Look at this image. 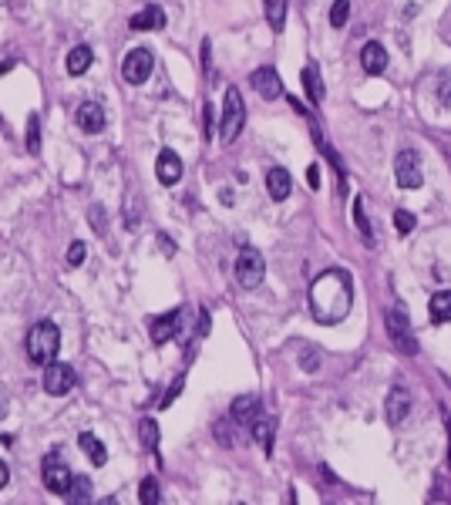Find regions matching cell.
Instances as JSON below:
<instances>
[{
	"mask_svg": "<svg viewBox=\"0 0 451 505\" xmlns=\"http://www.w3.org/2000/svg\"><path fill=\"white\" fill-rule=\"evenodd\" d=\"M361 68H364L368 75H381V71L387 68V51H384V44H377V40H368V44H364V51H361Z\"/></svg>",
	"mask_w": 451,
	"mask_h": 505,
	"instance_id": "cell-16",
	"label": "cell"
},
{
	"mask_svg": "<svg viewBox=\"0 0 451 505\" xmlns=\"http://www.w3.org/2000/svg\"><path fill=\"white\" fill-rule=\"evenodd\" d=\"M384 327H387V337L394 341V347L404 350V354H417V337L411 330V320L404 307H391L384 313Z\"/></svg>",
	"mask_w": 451,
	"mask_h": 505,
	"instance_id": "cell-4",
	"label": "cell"
},
{
	"mask_svg": "<svg viewBox=\"0 0 451 505\" xmlns=\"http://www.w3.org/2000/svg\"><path fill=\"white\" fill-rule=\"evenodd\" d=\"M428 317H431V323H448V320H451V293H448V290H441V293H435V297H431V304H428Z\"/></svg>",
	"mask_w": 451,
	"mask_h": 505,
	"instance_id": "cell-22",
	"label": "cell"
},
{
	"mask_svg": "<svg viewBox=\"0 0 451 505\" xmlns=\"http://www.w3.org/2000/svg\"><path fill=\"white\" fill-rule=\"evenodd\" d=\"M75 118H78L81 132H88V135H98V132H105V125H108L105 108H101V105H94V101H84L81 108L75 112Z\"/></svg>",
	"mask_w": 451,
	"mask_h": 505,
	"instance_id": "cell-13",
	"label": "cell"
},
{
	"mask_svg": "<svg viewBox=\"0 0 451 505\" xmlns=\"http://www.w3.org/2000/svg\"><path fill=\"white\" fill-rule=\"evenodd\" d=\"M179 323H182V310H168L165 317L152 320V341L155 344H168L179 334Z\"/></svg>",
	"mask_w": 451,
	"mask_h": 505,
	"instance_id": "cell-14",
	"label": "cell"
},
{
	"mask_svg": "<svg viewBox=\"0 0 451 505\" xmlns=\"http://www.w3.org/2000/svg\"><path fill=\"white\" fill-rule=\"evenodd\" d=\"M182 384H185V378H175V381H172V388L165 391V397H162V404H159V408H168V404H172V401H175V397H179V394H182Z\"/></svg>",
	"mask_w": 451,
	"mask_h": 505,
	"instance_id": "cell-34",
	"label": "cell"
},
{
	"mask_svg": "<svg viewBox=\"0 0 451 505\" xmlns=\"http://www.w3.org/2000/svg\"><path fill=\"white\" fill-rule=\"evenodd\" d=\"M249 431H253V438L259 441V448L270 455L273 452V434H276V421L273 418H263V415H256L253 421H249Z\"/></svg>",
	"mask_w": 451,
	"mask_h": 505,
	"instance_id": "cell-20",
	"label": "cell"
},
{
	"mask_svg": "<svg viewBox=\"0 0 451 505\" xmlns=\"http://www.w3.org/2000/svg\"><path fill=\"white\" fill-rule=\"evenodd\" d=\"M209 51H212V44H209V38L203 40V71L209 75V68H212V58H209Z\"/></svg>",
	"mask_w": 451,
	"mask_h": 505,
	"instance_id": "cell-38",
	"label": "cell"
},
{
	"mask_svg": "<svg viewBox=\"0 0 451 505\" xmlns=\"http://www.w3.org/2000/svg\"><path fill=\"white\" fill-rule=\"evenodd\" d=\"M263 7H266V21H270L273 34H280L287 24V0H263Z\"/></svg>",
	"mask_w": 451,
	"mask_h": 505,
	"instance_id": "cell-24",
	"label": "cell"
},
{
	"mask_svg": "<svg viewBox=\"0 0 451 505\" xmlns=\"http://www.w3.org/2000/svg\"><path fill=\"white\" fill-rule=\"evenodd\" d=\"M7 482H10V468H7V462L0 458V489H3Z\"/></svg>",
	"mask_w": 451,
	"mask_h": 505,
	"instance_id": "cell-39",
	"label": "cell"
},
{
	"mask_svg": "<svg viewBox=\"0 0 451 505\" xmlns=\"http://www.w3.org/2000/svg\"><path fill=\"white\" fill-rule=\"evenodd\" d=\"M152 68H155L152 51H149V47H131L122 61V78L128 81V84H145L149 75H152Z\"/></svg>",
	"mask_w": 451,
	"mask_h": 505,
	"instance_id": "cell-6",
	"label": "cell"
},
{
	"mask_svg": "<svg viewBox=\"0 0 451 505\" xmlns=\"http://www.w3.org/2000/svg\"><path fill=\"white\" fill-rule=\"evenodd\" d=\"M263 276H266V260H263V253L253 249V246H246V249L240 253V260H236V283H240L243 290H256V286L263 283Z\"/></svg>",
	"mask_w": 451,
	"mask_h": 505,
	"instance_id": "cell-5",
	"label": "cell"
},
{
	"mask_svg": "<svg viewBox=\"0 0 451 505\" xmlns=\"http://www.w3.org/2000/svg\"><path fill=\"white\" fill-rule=\"evenodd\" d=\"M411 408H414V397H411V391L404 388V384H394V388L387 391V401H384V418H387V425H401L411 415Z\"/></svg>",
	"mask_w": 451,
	"mask_h": 505,
	"instance_id": "cell-9",
	"label": "cell"
},
{
	"mask_svg": "<svg viewBox=\"0 0 451 505\" xmlns=\"http://www.w3.org/2000/svg\"><path fill=\"white\" fill-rule=\"evenodd\" d=\"M88 216H91V226H94V233L105 236V209H101V206H91V212H88Z\"/></svg>",
	"mask_w": 451,
	"mask_h": 505,
	"instance_id": "cell-35",
	"label": "cell"
},
{
	"mask_svg": "<svg viewBox=\"0 0 451 505\" xmlns=\"http://www.w3.org/2000/svg\"><path fill=\"white\" fill-rule=\"evenodd\" d=\"M78 445H81V452H84V455L91 458V465H105L108 452H105V445H101V438H98V434H91V431H81Z\"/></svg>",
	"mask_w": 451,
	"mask_h": 505,
	"instance_id": "cell-21",
	"label": "cell"
},
{
	"mask_svg": "<svg viewBox=\"0 0 451 505\" xmlns=\"http://www.w3.org/2000/svg\"><path fill=\"white\" fill-rule=\"evenodd\" d=\"M57 350H61V330H57V323H51V320L34 323L31 334H27V360L44 367V364H51L57 357Z\"/></svg>",
	"mask_w": 451,
	"mask_h": 505,
	"instance_id": "cell-2",
	"label": "cell"
},
{
	"mask_svg": "<svg viewBox=\"0 0 451 505\" xmlns=\"http://www.w3.org/2000/svg\"><path fill=\"white\" fill-rule=\"evenodd\" d=\"M138 434H142V448L152 452V455H159V425L152 418H142L138 421Z\"/></svg>",
	"mask_w": 451,
	"mask_h": 505,
	"instance_id": "cell-25",
	"label": "cell"
},
{
	"mask_svg": "<svg viewBox=\"0 0 451 505\" xmlns=\"http://www.w3.org/2000/svg\"><path fill=\"white\" fill-rule=\"evenodd\" d=\"M71 502H88L91 499V482L88 478H71V485H68V492H64Z\"/></svg>",
	"mask_w": 451,
	"mask_h": 505,
	"instance_id": "cell-28",
	"label": "cell"
},
{
	"mask_svg": "<svg viewBox=\"0 0 451 505\" xmlns=\"http://www.w3.org/2000/svg\"><path fill=\"white\" fill-rule=\"evenodd\" d=\"M249 84L259 91V98H266V101H276L280 95H283V81L276 75V68H256L253 75H249Z\"/></svg>",
	"mask_w": 451,
	"mask_h": 505,
	"instance_id": "cell-11",
	"label": "cell"
},
{
	"mask_svg": "<svg viewBox=\"0 0 451 505\" xmlns=\"http://www.w3.org/2000/svg\"><path fill=\"white\" fill-rule=\"evenodd\" d=\"M91 61H94L91 47L81 44V47H75V51L68 54V64H64V68H68V75H75V78H78V75H84V71L91 68Z\"/></svg>",
	"mask_w": 451,
	"mask_h": 505,
	"instance_id": "cell-23",
	"label": "cell"
},
{
	"mask_svg": "<svg viewBox=\"0 0 451 505\" xmlns=\"http://www.w3.org/2000/svg\"><path fill=\"white\" fill-rule=\"evenodd\" d=\"M41 478H44V485H47V492H54V495H64L68 485H71V471H68V465L57 455H47L44 458Z\"/></svg>",
	"mask_w": 451,
	"mask_h": 505,
	"instance_id": "cell-10",
	"label": "cell"
},
{
	"mask_svg": "<svg viewBox=\"0 0 451 505\" xmlns=\"http://www.w3.org/2000/svg\"><path fill=\"white\" fill-rule=\"evenodd\" d=\"M259 394H240L236 401H233V408H229V418L233 421H240V425H249L256 415H259Z\"/></svg>",
	"mask_w": 451,
	"mask_h": 505,
	"instance_id": "cell-15",
	"label": "cell"
},
{
	"mask_svg": "<svg viewBox=\"0 0 451 505\" xmlns=\"http://www.w3.org/2000/svg\"><path fill=\"white\" fill-rule=\"evenodd\" d=\"M300 81H303V91L313 105H324V81H320V71L313 61H307V68L300 71Z\"/></svg>",
	"mask_w": 451,
	"mask_h": 505,
	"instance_id": "cell-19",
	"label": "cell"
},
{
	"mask_svg": "<svg viewBox=\"0 0 451 505\" xmlns=\"http://www.w3.org/2000/svg\"><path fill=\"white\" fill-rule=\"evenodd\" d=\"M354 307V276L347 270H324L310 283V313L317 323H340Z\"/></svg>",
	"mask_w": 451,
	"mask_h": 505,
	"instance_id": "cell-1",
	"label": "cell"
},
{
	"mask_svg": "<svg viewBox=\"0 0 451 505\" xmlns=\"http://www.w3.org/2000/svg\"><path fill=\"white\" fill-rule=\"evenodd\" d=\"M347 17H350V0H337V3L330 7V24H333V27H344Z\"/></svg>",
	"mask_w": 451,
	"mask_h": 505,
	"instance_id": "cell-30",
	"label": "cell"
},
{
	"mask_svg": "<svg viewBox=\"0 0 451 505\" xmlns=\"http://www.w3.org/2000/svg\"><path fill=\"white\" fill-rule=\"evenodd\" d=\"M155 175H159L162 186H175L182 179V158L175 156L172 149H162L159 158H155Z\"/></svg>",
	"mask_w": 451,
	"mask_h": 505,
	"instance_id": "cell-12",
	"label": "cell"
},
{
	"mask_svg": "<svg viewBox=\"0 0 451 505\" xmlns=\"http://www.w3.org/2000/svg\"><path fill=\"white\" fill-rule=\"evenodd\" d=\"M246 125V105H243V95L240 88H226V98H222V115H219V138L229 145L240 138Z\"/></svg>",
	"mask_w": 451,
	"mask_h": 505,
	"instance_id": "cell-3",
	"label": "cell"
},
{
	"mask_svg": "<svg viewBox=\"0 0 451 505\" xmlns=\"http://www.w3.org/2000/svg\"><path fill=\"white\" fill-rule=\"evenodd\" d=\"M394 226H398L401 236H408L411 230H414V216H411L408 209H398V212H394Z\"/></svg>",
	"mask_w": 451,
	"mask_h": 505,
	"instance_id": "cell-33",
	"label": "cell"
},
{
	"mask_svg": "<svg viewBox=\"0 0 451 505\" xmlns=\"http://www.w3.org/2000/svg\"><path fill=\"white\" fill-rule=\"evenodd\" d=\"M10 68H14V64H0V75H3V71H10Z\"/></svg>",
	"mask_w": 451,
	"mask_h": 505,
	"instance_id": "cell-41",
	"label": "cell"
},
{
	"mask_svg": "<svg viewBox=\"0 0 451 505\" xmlns=\"http://www.w3.org/2000/svg\"><path fill=\"white\" fill-rule=\"evenodd\" d=\"M205 135H212V105H205Z\"/></svg>",
	"mask_w": 451,
	"mask_h": 505,
	"instance_id": "cell-40",
	"label": "cell"
},
{
	"mask_svg": "<svg viewBox=\"0 0 451 505\" xmlns=\"http://www.w3.org/2000/svg\"><path fill=\"white\" fill-rule=\"evenodd\" d=\"M438 101H441V108H451V71L438 78Z\"/></svg>",
	"mask_w": 451,
	"mask_h": 505,
	"instance_id": "cell-32",
	"label": "cell"
},
{
	"mask_svg": "<svg viewBox=\"0 0 451 505\" xmlns=\"http://www.w3.org/2000/svg\"><path fill=\"white\" fill-rule=\"evenodd\" d=\"M289 189H293V179H289L287 169H280V165H276V169H270V172H266V193H270L273 202H283V199L289 195Z\"/></svg>",
	"mask_w": 451,
	"mask_h": 505,
	"instance_id": "cell-17",
	"label": "cell"
},
{
	"mask_svg": "<svg viewBox=\"0 0 451 505\" xmlns=\"http://www.w3.org/2000/svg\"><path fill=\"white\" fill-rule=\"evenodd\" d=\"M354 226L361 230L364 243L374 246V233H370V223H368V212H364V199H354Z\"/></svg>",
	"mask_w": 451,
	"mask_h": 505,
	"instance_id": "cell-27",
	"label": "cell"
},
{
	"mask_svg": "<svg viewBox=\"0 0 451 505\" xmlns=\"http://www.w3.org/2000/svg\"><path fill=\"white\" fill-rule=\"evenodd\" d=\"M138 499L145 505H159L162 502V495H159V482L149 475V478H142V492H138Z\"/></svg>",
	"mask_w": 451,
	"mask_h": 505,
	"instance_id": "cell-29",
	"label": "cell"
},
{
	"mask_svg": "<svg viewBox=\"0 0 451 505\" xmlns=\"http://www.w3.org/2000/svg\"><path fill=\"white\" fill-rule=\"evenodd\" d=\"M128 27H131V31H159V27H165V10L152 3V7L138 10V14L128 21Z\"/></svg>",
	"mask_w": 451,
	"mask_h": 505,
	"instance_id": "cell-18",
	"label": "cell"
},
{
	"mask_svg": "<svg viewBox=\"0 0 451 505\" xmlns=\"http://www.w3.org/2000/svg\"><path fill=\"white\" fill-rule=\"evenodd\" d=\"M84 260H88V246H84L81 239H75V243L68 246V267H81Z\"/></svg>",
	"mask_w": 451,
	"mask_h": 505,
	"instance_id": "cell-31",
	"label": "cell"
},
{
	"mask_svg": "<svg viewBox=\"0 0 451 505\" xmlns=\"http://www.w3.org/2000/svg\"><path fill=\"white\" fill-rule=\"evenodd\" d=\"M394 175H398V186L401 189H417L424 182V172H421V156L404 149L401 156L394 158Z\"/></svg>",
	"mask_w": 451,
	"mask_h": 505,
	"instance_id": "cell-8",
	"label": "cell"
},
{
	"mask_svg": "<svg viewBox=\"0 0 451 505\" xmlns=\"http://www.w3.org/2000/svg\"><path fill=\"white\" fill-rule=\"evenodd\" d=\"M75 384H78V378H75V367L71 364H61V360L44 364V391L47 394L61 397V394H68Z\"/></svg>",
	"mask_w": 451,
	"mask_h": 505,
	"instance_id": "cell-7",
	"label": "cell"
},
{
	"mask_svg": "<svg viewBox=\"0 0 451 505\" xmlns=\"http://www.w3.org/2000/svg\"><path fill=\"white\" fill-rule=\"evenodd\" d=\"M317 364H320V360H317V350L303 354V360H300V367H303V371H317Z\"/></svg>",
	"mask_w": 451,
	"mask_h": 505,
	"instance_id": "cell-37",
	"label": "cell"
},
{
	"mask_svg": "<svg viewBox=\"0 0 451 505\" xmlns=\"http://www.w3.org/2000/svg\"><path fill=\"white\" fill-rule=\"evenodd\" d=\"M24 142H27V152L31 156L41 152V115H27V135H24Z\"/></svg>",
	"mask_w": 451,
	"mask_h": 505,
	"instance_id": "cell-26",
	"label": "cell"
},
{
	"mask_svg": "<svg viewBox=\"0 0 451 505\" xmlns=\"http://www.w3.org/2000/svg\"><path fill=\"white\" fill-rule=\"evenodd\" d=\"M307 182H310V189H320V169L317 165H307Z\"/></svg>",
	"mask_w": 451,
	"mask_h": 505,
	"instance_id": "cell-36",
	"label": "cell"
}]
</instances>
